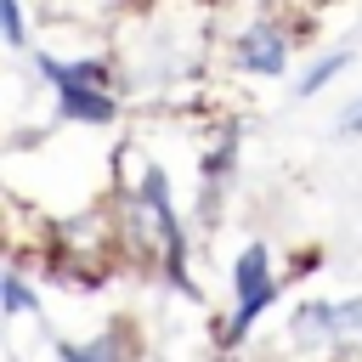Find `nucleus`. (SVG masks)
<instances>
[{"mask_svg":"<svg viewBox=\"0 0 362 362\" xmlns=\"http://www.w3.org/2000/svg\"><path fill=\"white\" fill-rule=\"evenodd\" d=\"M107 204L119 215V243H124V266L130 272H153L164 277L170 288H187V221L175 209V192H170V175L164 164L147 153L141 136H124L113 147V175H107Z\"/></svg>","mask_w":362,"mask_h":362,"instance_id":"1","label":"nucleus"},{"mask_svg":"<svg viewBox=\"0 0 362 362\" xmlns=\"http://www.w3.org/2000/svg\"><path fill=\"white\" fill-rule=\"evenodd\" d=\"M311 17L288 11V6H249V11H215L209 28V62H221L226 74H249V79H277L288 74L294 51L305 45Z\"/></svg>","mask_w":362,"mask_h":362,"instance_id":"2","label":"nucleus"},{"mask_svg":"<svg viewBox=\"0 0 362 362\" xmlns=\"http://www.w3.org/2000/svg\"><path fill=\"white\" fill-rule=\"evenodd\" d=\"M57 277L68 283H102L107 272L124 266V243H119V215L107 198L79 204L74 215H57L45 232V255H40Z\"/></svg>","mask_w":362,"mask_h":362,"instance_id":"3","label":"nucleus"},{"mask_svg":"<svg viewBox=\"0 0 362 362\" xmlns=\"http://www.w3.org/2000/svg\"><path fill=\"white\" fill-rule=\"evenodd\" d=\"M226 288H232V305H226L215 339H221L226 351H238V345L249 339V328L260 322V311H272V300H277V288H283V260H277V249L260 243V238L243 243V249L232 255V266H226Z\"/></svg>","mask_w":362,"mask_h":362,"instance_id":"4","label":"nucleus"},{"mask_svg":"<svg viewBox=\"0 0 362 362\" xmlns=\"http://www.w3.org/2000/svg\"><path fill=\"white\" fill-rule=\"evenodd\" d=\"M57 362H136V334L124 322H107L90 339H51Z\"/></svg>","mask_w":362,"mask_h":362,"instance_id":"5","label":"nucleus"},{"mask_svg":"<svg viewBox=\"0 0 362 362\" xmlns=\"http://www.w3.org/2000/svg\"><path fill=\"white\" fill-rule=\"evenodd\" d=\"M288 351H300V356L328 351L334 356V300H300L294 305V317H288Z\"/></svg>","mask_w":362,"mask_h":362,"instance_id":"6","label":"nucleus"},{"mask_svg":"<svg viewBox=\"0 0 362 362\" xmlns=\"http://www.w3.org/2000/svg\"><path fill=\"white\" fill-rule=\"evenodd\" d=\"M0 311H6V317H34V311H40V288L28 283V266H23V260H11V266L0 272Z\"/></svg>","mask_w":362,"mask_h":362,"instance_id":"7","label":"nucleus"},{"mask_svg":"<svg viewBox=\"0 0 362 362\" xmlns=\"http://www.w3.org/2000/svg\"><path fill=\"white\" fill-rule=\"evenodd\" d=\"M345 68H351V51H345V45H334V51L311 57V62H305V74L294 79V96H317V90H322V85H334Z\"/></svg>","mask_w":362,"mask_h":362,"instance_id":"8","label":"nucleus"},{"mask_svg":"<svg viewBox=\"0 0 362 362\" xmlns=\"http://www.w3.org/2000/svg\"><path fill=\"white\" fill-rule=\"evenodd\" d=\"M345 351H362V294L334 300V356Z\"/></svg>","mask_w":362,"mask_h":362,"instance_id":"9","label":"nucleus"},{"mask_svg":"<svg viewBox=\"0 0 362 362\" xmlns=\"http://www.w3.org/2000/svg\"><path fill=\"white\" fill-rule=\"evenodd\" d=\"M0 34H6L11 51H28V11L17 0H0Z\"/></svg>","mask_w":362,"mask_h":362,"instance_id":"10","label":"nucleus"},{"mask_svg":"<svg viewBox=\"0 0 362 362\" xmlns=\"http://www.w3.org/2000/svg\"><path fill=\"white\" fill-rule=\"evenodd\" d=\"M334 130H339V136H362V96H351V102L339 107V119H334Z\"/></svg>","mask_w":362,"mask_h":362,"instance_id":"11","label":"nucleus"},{"mask_svg":"<svg viewBox=\"0 0 362 362\" xmlns=\"http://www.w3.org/2000/svg\"><path fill=\"white\" fill-rule=\"evenodd\" d=\"M328 362H362V351H345V356H328Z\"/></svg>","mask_w":362,"mask_h":362,"instance_id":"12","label":"nucleus"}]
</instances>
